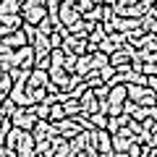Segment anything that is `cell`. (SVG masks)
<instances>
[{
	"instance_id": "cell-5",
	"label": "cell",
	"mask_w": 157,
	"mask_h": 157,
	"mask_svg": "<svg viewBox=\"0 0 157 157\" xmlns=\"http://www.w3.org/2000/svg\"><path fill=\"white\" fill-rule=\"evenodd\" d=\"M0 42H3L8 50H16V47H21V45H29V42H26V34H24V29H16V32L3 34V37H0Z\"/></svg>"
},
{
	"instance_id": "cell-16",
	"label": "cell",
	"mask_w": 157,
	"mask_h": 157,
	"mask_svg": "<svg viewBox=\"0 0 157 157\" xmlns=\"http://www.w3.org/2000/svg\"><path fill=\"white\" fill-rule=\"evenodd\" d=\"M11 86H13V78L8 76V73H3V76H0V100H6V97H8Z\"/></svg>"
},
{
	"instance_id": "cell-12",
	"label": "cell",
	"mask_w": 157,
	"mask_h": 157,
	"mask_svg": "<svg viewBox=\"0 0 157 157\" xmlns=\"http://www.w3.org/2000/svg\"><path fill=\"white\" fill-rule=\"evenodd\" d=\"M63 110H66V115H71V118L81 115V107H78L76 97H66V100H63Z\"/></svg>"
},
{
	"instance_id": "cell-24",
	"label": "cell",
	"mask_w": 157,
	"mask_h": 157,
	"mask_svg": "<svg viewBox=\"0 0 157 157\" xmlns=\"http://www.w3.org/2000/svg\"><path fill=\"white\" fill-rule=\"evenodd\" d=\"M3 73H6V71H3V68H0V76H3Z\"/></svg>"
},
{
	"instance_id": "cell-7",
	"label": "cell",
	"mask_w": 157,
	"mask_h": 157,
	"mask_svg": "<svg viewBox=\"0 0 157 157\" xmlns=\"http://www.w3.org/2000/svg\"><path fill=\"white\" fill-rule=\"evenodd\" d=\"M68 147H71V155H81L84 147H89V131L81 128L76 136H71V139H68Z\"/></svg>"
},
{
	"instance_id": "cell-1",
	"label": "cell",
	"mask_w": 157,
	"mask_h": 157,
	"mask_svg": "<svg viewBox=\"0 0 157 157\" xmlns=\"http://www.w3.org/2000/svg\"><path fill=\"white\" fill-rule=\"evenodd\" d=\"M89 144L97 149L100 157H110L113 155V134L107 128H92L89 131Z\"/></svg>"
},
{
	"instance_id": "cell-11",
	"label": "cell",
	"mask_w": 157,
	"mask_h": 157,
	"mask_svg": "<svg viewBox=\"0 0 157 157\" xmlns=\"http://www.w3.org/2000/svg\"><path fill=\"white\" fill-rule=\"evenodd\" d=\"M60 118H66V110H63V102H60V100H55V102H50L47 121H50V123H55V121H60Z\"/></svg>"
},
{
	"instance_id": "cell-2",
	"label": "cell",
	"mask_w": 157,
	"mask_h": 157,
	"mask_svg": "<svg viewBox=\"0 0 157 157\" xmlns=\"http://www.w3.org/2000/svg\"><path fill=\"white\" fill-rule=\"evenodd\" d=\"M60 50L63 52H73V55H84V52H89V42H86V37L66 34L63 42H60Z\"/></svg>"
},
{
	"instance_id": "cell-20",
	"label": "cell",
	"mask_w": 157,
	"mask_h": 157,
	"mask_svg": "<svg viewBox=\"0 0 157 157\" xmlns=\"http://www.w3.org/2000/svg\"><path fill=\"white\" fill-rule=\"evenodd\" d=\"M37 32H39V34H50V32H52V24H50V18H47V16L37 24Z\"/></svg>"
},
{
	"instance_id": "cell-17",
	"label": "cell",
	"mask_w": 157,
	"mask_h": 157,
	"mask_svg": "<svg viewBox=\"0 0 157 157\" xmlns=\"http://www.w3.org/2000/svg\"><path fill=\"white\" fill-rule=\"evenodd\" d=\"M139 73H141V76H155V73H157V60L139 63Z\"/></svg>"
},
{
	"instance_id": "cell-22",
	"label": "cell",
	"mask_w": 157,
	"mask_h": 157,
	"mask_svg": "<svg viewBox=\"0 0 157 157\" xmlns=\"http://www.w3.org/2000/svg\"><path fill=\"white\" fill-rule=\"evenodd\" d=\"M144 86L155 92V89H157V78H155V76H147V84H144Z\"/></svg>"
},
{
	"instance_id": "cell-9",
	"label": "cell",
	"mask_w": 157,
	"mask_h": 157,
	"mask_svg": "<svg viewBox=\"0 0 157 157\" xmlns=\"http://www.w3.org/2000/svg\"><path fill=\"white\" fill-rule=\"evenodd\" d=\"M47 81H50V73H47V71H42V68H32V71H29L26 84H32V86H45Z\"/></svg>"
},
{
	"instance_id": "cell-21",
	"label": "cell",
	"mask_w": 157,
	"mask_h": 157,
	"mask_svg": "<svg viewBox=\"0 0 157 157\" xmlns=\"http://www.w3.org/2000/svg\"><path fill=\"white\" fill-rule=\"evenodd\" d=\"M126 155H131V157H141V144H139V141H131V144L126 147Z\"/></svg>"
},
{
	"instance_id": "cell-4",
	"label": "cell",
	"mask_w": 157,
	"mask_h": 157,
	"mask_svg": "<svg viewBox=\"0 0 157 157\" xmlns=\"http://www.w3.org/2000/svg\"><path fill=\"white\" fill-rule=\"evenodd\" d=\"M34 144L37 141H34L32 131H24L18 144H16V157H34Z\"/></svg>"
},
{
	"instance_id": "cell-10",
	"label": "cell",
	"mask_w": 157,
	"mask_h": 157,
	"mask_svg": "<svg viewBox=\"0 0 157 157\" xmlns=\"http://www.w3.org/2000/svg\"><path fill=\"white\" fill-rule=\"evenodd\" d=\"M21 134H24V131L18 128V126H11V128H8V134L3 136V144L11 147V149L16 152V144H18V139H21Z\"/></svg>"
},
{
	"instance_id": "cell-23",
	"label": "cell",
	"mask_w": 157,
	"mask_h": 157,
	"mask_svg": "<svg viewBox=\"0 0 157 157\" xmlns=\"http://www.w3.org/2000/svg\"><path fill=\"white\" fill-rule=\"evenodd\" d=\"M134 3H139V0H128V6H134Z\"/></svg>"
},
{
	"instance_id": "cell-18",
	"label": "cell",
	"mask_w": 157,
	"mask_h": 157,
	"mask_svg": "<svg viewBox=\"0 0 157 157\" xmlns=\"http://www.w3.org/2000/svg\"><path fill=\"white\" fill-rule=\"evenodd\" d=\"M13 66H16V60H13V50L3 52V55H0V68H3V71H11Z\"/></svg>"
},
{
	"instance_id": "cell-15",
	"label": "cell",
	"mask_w": 157,
	"mask_h": 157,
	"mask_svg": "<svg viewBox=\"0 0 157 157\" xmlns=\"http://www.w3.org/2000/svg\"><path fill=\"white\" fill-rule=\"evenodd\" d=\"M84 21H89V24H97V21H102V6H92L89 11L84 13Z\"/></svg>"
},
{
	"instance_id": "cell-13",
	"label": "cell",
	"mask_w": 157,
	"mask_h": 157,
	"mask_svg": "<svg viewBox=\"0 0 157 157\" xmlns=\"http://www.w3.org/2000/svg\"><path fill=\"white\" fill-rule=\"evenodd\" d=\"M34 157H52L50 139H39L37 144H34Z\"/></svg>"
},
{
	"instance_id": "cell-14",
	"label": "cell",
	"mask_w": 157,
	"mask_h": 157,
	"mask_svg": "<svg viewBox=\"0 0 157 157\" xmlns=\"http://www.w3.org/2000/svg\"><path fill=\"white\" fill-rule=\"evenodd\" d=\"M86 121H89L92 128H105L107 126V115L105 113H92V115H86Z\"/></svg>"
},
{
	"instance_id": "cell-19",
	"label": "cell",
	"mask_w": 157,
	"mask_h": 157,
	"mask_svg": "<svg viewBox=\"0 0 157 157\" xmlns=\"http://www.w3.org/2000/svg\"><path fill=\"white\" fill-rule=\"evenodd\" d=\"M97 73H100V78H102V81H107V78H110L113 73H115V68H113L110 63H105L102 68H97Z\"/></svg>"
},
{
	"instance_id": "cell-6",
	"label": "cell",
	"mask_w": 157,
	"mask_h": 157,
	"mask_svg": "<svg viewBox=\"0 0 157 157\" xmlns=\"http://www.w3.org/2000/svg\"><path fill=\"white\" fill-rule=\"evenodd\" d=\"M0 26H3V32H16V29L24 26V18L21 13H0Z\"/></svg>"
},
{
	"instance_id": "cell-3",
	"label": "cell",
	"mask_w": 157,
	"mask_h": 157,
	"mask_svg": "<svg viewBox=\"0 0 157 157\" xmlns=\"http://www.w3.org/2000/svg\"><path fill=\"white\" fill-rule=\"evenodd\" d=\"M13 60H16L18 68H26V71H32L34 66V47L32 45H21L13 50Z\"/></svg>"
},
{
	"instance_id": "cell-8",
	"label": "cell",
	"mask_w": 157,
	"mask_h": 157,
	"mask_svg": "<svg viewBox=\"0 0 157 157\" xmlns=\"http://www.w3.org/2000/svg\"><path fill=\"white\" fill-rule=\"evenodd\" d=\"M141 21V32L144 34H157V13H155V6L147 8V13L139 18Z\"/></svg>"
}]
</instances>
